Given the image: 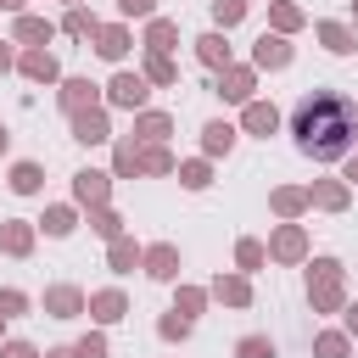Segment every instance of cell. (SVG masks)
I'll use <instances>...</instances> for the list:
<instances>
[{"mask_svg": "<svg viewBox=\"0 0 358 358\" xmlns=\"http://www.w3.org/2000/svg\"><path fill=\"white\" fill-rule=\"evenodd\" d=\"M291 134L313 162H341L352 151V140H358V112H352V101L341 90H313V95L296 101Z\"/></svg>", "mask_w": 358, "mask_h": 358, "instance_id": "obj_1", "label": "cell"}, {"mask_svg": "<svg viewBox=\"0 0 358 358\" xmlns=\"http://www.w3.org/2000/svg\"><path fill=\"white\" fill-rule=\"evenodd\" d=\"M308 296H313V308H336V302H341V263H336V257H319V263H313Z\"/></svg>", "mask_w": 358, "mask_h": 358, "instance_id": "obj_2", "label": "cell"}, {"mask_svg": "<svg viewBox=\"0 0 358 358\" xmlns=\"http://www.w3.org/2000/svg\"><path fill=\"white\" fill-rule=\"evenodd\" d=\"M106 90H112V101H117V106H129V112H134V106H145V78H140V73H117Z\"/></svg>", "mask_w": 358, "mask_h": 358, "instance_id": "obj_3", "label": "cell"}, {"mask_svg": "<svg viewBox=\"0 0 358 358\" xmlns=\"http://www.w3.org/2000/svg\"><path fill=\"white\" fill-rule=\"evenodd\" d=\"M73 140H84V145H101V140H112V129H106V117L90 106V112H73Z\"/></svg>", "mask_w": 358, "mask_h": 358, "instance_id": "obj_4", "label": "cell"}, {"mask_svg": "<svg viewBox=\"0 0 358 358\" xmlns=\"http://www.w3.org/2000/svg\"><path fill=\"white\" fill-rule=\"evenodd\" d=\"M145 274H151V280H173V274H179V252H173V246H151V252H145Z\"/></svg>", "mask_w": 358, "mask_h": 358, "instance_id": "obj_5", "label": "cell"}, {"mask_svg": "<svg viewBox=\"0 0 358 358\" xmlns=\"http://www.w3.org/2000/svg\"><path fill=\"white\" fill-rule=\"evenodd\" d=\"M218 95H224V101H246V95H252V73H246V67H224Z\"/></svg>", "mask_w": 358, "mask_h": 358, "instance_id": "obj_6", "label": "cell"}, {"mask_svg": "<svg viewBox=\"0 0 358 358\" xmlns=\"http://www.w3.org/2000/svg\"><path fill=\"white\" fill-rule=\"evenodd\" d=\"M90 101H95V84L90 78H67L62 84V106L67 112H90Z\"/></svg>", "mask_w": 358, "mask_h": 358, "instance_id": "obj_7", "label": "cell"}, {"mask_svg": "<svg viewBox=\"0 0 358 358\" xmlns=\"http://www.w3.org/2000/svg\"><path fill=\"white\" fill-rule=\"evenodd\" d=\"M45 308H50L56 319H73V313L84 308V296H78L73 285H56V291H45Z\"/></svg>", "mask_w": 358, "mask_h": 358, "instance_id": "obj_8", "label": "cell"}, {"mask_svg": "<svg viewBox=\"0 0 358 358\" xmlns=\"http://www.w3.org/2000/svg\"><path fill=\"white\" fill-rule=\"evenodd\" d=\"M285 62H291V45L274 39V34H263L257 39V67H285Z\"/></svg>", "mask_w": 358, "mask_h": 358, "instance_id": "obj_9", "label": "cell"}, {"mask_svg": "<svg viewBox=\"0 0 358 358\" xmlns=\"http://www.w3.org/2000/svg\"><path fill=\"white\" fill-rule=\"evenodd\" d=\"M246 129H252V134H274V129H280V112H274L268 101H252V106H246Z\"/></svg>", "mask_w": 358, "mask_h": 358, "instance_id": "obj_10", "label": "cell"}, {"mask_svg": "<svg viewBox=\"0 0 358 358\" xmlns=\"http://www.w3.org/2000/svg\"><path fill=\"white\" fill-rule=\"evenodd\" d=\"M123 291H101V296H90V313L101 319V324H112V319H123Z\"/></svg>", "mask_w": 358, "mask_h": 358, "instance_id": "obj_11", "label": "cell"}, {"mask_svg": "<svg viewBox=\"0 0 358 358\" xmlns=\"http://www.w3.org/2000/svg\"><path fill=\"white\" fill-rule=\"evenodd\" d=\"M95 50H101L106 62H117V56L129 50V34H123V28H95Z\"/></svg>", "mask_w": 358, "mask_h": 358, "instance_id": "obj_12", "label": "cell"}, {"mask_svg": "<svg viewBox=\"0 0 358 358\" xmlns=\"http://www.w3.org/2000/svg\"><path fill=\"white\" fill-rule=\"evenodd\" d=\"M196 56H201L207 67H229V45H224L218 34H201V39H196Z\"/></svg>", "mask_w": 358, "mask_h": 358, "instance_id": "obj_13", "label": "cell"}, {"mask_svg": "<svg viewBox=\"0 0 358 358\" xmlns=\"http://www.w3.org/2000/svg\"><path fill=\"white\" fill-rule=\"evenodd\" d=\"M22 73L39 78V84H50V78H56V56H50V50H28V56H22Z\"/></svg>", "mask_w": 358, "mask_h": 358, "instance_id": "obj_14", "label": "cell"}, {"mask_svg": "<svg viewBox=\"0 0 358 358\" xmlns=\"http://www.w3.org/2000/svg\"><path fill=\"white\" fill-rule=\"evenodd\" d=\"M134 134H140V140H151V145H162V140H168V134H173V123H168V117H162V112H145V117H140V123H134Z\"/></svg>", "mask_w": 358, "mask_h": 358, "instance_id": "obj_15", "label": "cell"}, {"mask_svg": "<svg viewBox=\"0 0 358 358\" xmlns=\"http://www.w3.org/2000/svg\"><path fill=\"white\" fill-rule=\"evenodd\" d=\"M73 190H78V201H106V173H73Z\"/></svg>", "mask_w": 358, "mask_h": 358, "instance_id": "obj_16", "label": "cell"}, {"mask_svg": "<svg viewBox=\"0 0 358 358\" xmlns=\"http://www.w3.org/2000/svg\"><path fill=\"white\" fill-rule=\"evenodd\" d=\"M173 39H179V28H173V22H162V17L145 28V45H151V56H168V45H173Z\"/></svg>", "mask_w": 358, "mask_h": 358, "instance_id": "obj_17", "label": "cell"}, {"mask_svg": "<svg viewBox=\"0 0 358 358\" xmlns=\"http://www.w3.org/2000/svg\"><path fill=\"white\" fill-rule=\"evenodd\" d=\"M39 179H45V173H39V162H17V168H11V190H17V196H34V190H39Z\"/></svg>", "mask_w": 358, "mask_h": 358, "instance_id": "obj_18", "label": "cell"}, {"mask_svg": "<svg viewBox=\"0 0 358 358\" xmlns=\"http://www.w3.org/2000/svg\"><path fill=\"white\" fill-rule=\"evenodd\" d=\"M201 145L218 157V151H229V145H235V129H229V123H207V129H201Z\"/></svg>", "mask_w": 358, "mask_h": 358, "instance_id": "obj_19", "label": "cell"}, {"mask_svg": "<svg viewBox=\"0 0 358 358\" xmlns=\"http://www.w3.org/2000/svg\"><path fill=\"white\" fill-rule=\"evenodd\" d=\"M0 246H6V252H17V257H22V252H28V246H34V229H28V224H6V229H0Z\"/></svg>", "mask_w": 358, "mask_h": 358, "instance_id": "obj_20", "label": "cell"}, {"mask_svg": "<svg viewBox=\"0 0 358 358\" xmlns=\"http://www.w3.org/2000/svg\"><path fill=\"white\" fill-rule=\"evenodd\" d=\"M117 173H145V151H140L134 140L117 145Z\"/></svg>", "mask_w": 358, "mask_h": 358, "instance_id": "obj_21", "label": "cell"}, {"mask_svg": "<svg viewBox=\"0 0 358 358\" xmlns=\"http://www.w3.org/2000/svg\"><path fill=\"white\" fill-rule=\"evenodd\" d=\"M274 257H302V229H296V224H285V229L274 235Z\"/></svg>", "mask_w": 358, "mask_h": 358, "instance_id": "obj_22", "label": "cell"}, {"mask_svg": "<svg viewBox=\"0 0 358 358\" xmlns=\"http://www.w3.org/2000/svg\"><path fill=\"white\" fill-rule=\"evenodd\" d=\"M319 39H324V45L336 50V56H347V50H352V34H347L341 22H324V28H319Z\"/></svg>", "mask_w": 358, "mask_h": 358, "instance_id": "obj_23", "label": "cell"}, {"mask_svg": "<svg viewBox=\"0 0 358 358\" xmlns=\"http://www.w3.org/2000/svg\"><path fill=\"white\" fill-rule=\"evenodd\" d=\"M235 358H274V341H268V336H246V341L235 347Z\"/></svg>", "mask_w": 358, "mask_h": 358, "instance_id": "obj_24", "label": "cell"}, {"mask_svg": "<svg viewBox=\"0 0 358 358\" xmlns=\"http://www.w3.org/2000/svg\"><path fill=\"white\" fill-rule=\"evenodd\" d=\"M145 78H151V84H173L179 73H173V62H168V56H151V62H145Z\"/></svg>", "mask_w": 358, "mask_h": 358, "instance_id": "obj_25", "label": "cell"}, {"mask_svg": "<svg viewBox=\"0 0 358 358\" xmlns=\"http://www.w3.org/2000/svg\"><path fill=\"white\" fill-rule=\"evenodd\" d=\"M45 229L50 235H73V207H50L45 213Z\"/></svg>", "mask_w": 358, "mask_h": 358, "instance_id": "obj_26", "label": "cell"}, {"mask_svg": "<svg viewBox=\"0 0 358 358\" xmlns=\"http://www.w3.org/2000/svg\"><path fill=\"white\" fill-rule=\"evenodd\" d=\"M213 17L229 28V22H241V17H246V0H213Z\"/></svg>", "mask_w": 358, "mask_h": 358, "instance_id": "obj_27", "label": "cell"}, {"mask_svg": "<svg viewBox=\"0 0 358 358\" xmlns=\"http://www.w3.org/2000/svg\"><path fill=\"white\" fill-rule=\"evenodd\" d=\"M213 291H218V296H224V302H235V308H241V302H246V296H252V291H246V280H218V285H213Z\"/></svg>", "mask_w": 358, "mask_h": 358, "instance_id": "obj_28", "label": "cell"}, {"mask_svg": "<svg viewBox=\"0 0 358 358\" xmlns=\"http://www.w3.org/2000/svg\"><path fill=\"white\" fill-rule=\"evenodd\" d=\"M67 34L90 39V34H95V17H90V11H67Z\"/></svg>", "mask_w": 358, "mask_h": 358, "instance_id": "obj_29", "label": "cell"}, {"mask_svg": "<svg viewBox=\"0 0 358 358\" xmlns=\"http://www.w3.org/2000/svg\"><path fill=\"white\" fill-rule=\"evenodd\" d=\"M17 39H50V22H39V17H22V22H17Z\"/></svg>", "mask_w": 358, "mask_h": 358, "instance_id": "obj_30", "label": "cell"}, {"mask_svg": "<svg viewBox=\"0 0 358 358\" xmlns=\"http://www.w3.org/2000/svg\"><path fill=\"white\" fill-rule=\"evenodd\" d=\"M112 268H117V274L134 268V246H129V241H112Z\"/></svg>", "mask_w": 358, "mask_h": 358, "instance_id": "obj_31", "label": "cell"}, {"mask_svg": "<svg viewBox=\"0 0 358 358\" xmlns=\"http://www.w3.org/2000/svg\"><path fill=\"white\" fill-rule=\"evenodd\" d=\"M319 358H347V336H319Z\"/></svg>", "mask_w": 358, "mask_h": 358, "instance_id": "obj_32", "label": "cell"}, {"mask_svg": "<svg viewBox=\"0 0 358 358\" xmlns=\"http://www.w3.org/2000/svg\"><path fill=\"white\" fill-rule=\"evenodd\" d=\"M179 179H185L190 190H201V185H207V162H185V168H179Z\"/></svg>", "mask_w": 358, "mask_h": 358, "instance_id": "obj_33", "label": "cell"}, {"mask_svg": "<svg viewBox=\"0 0 358 358\" xmlns=\"http://www.w3.org/2000/svg\"><path fill=\"white\" fill-rule=\"evenodd\" d=\"M235 257H241V268H257V263H263V246H257V241H241Z\"/></svg>", "mask_w": 358, "mask_h": 358, "instance_id": "obj_34", "label": "cell"}, {"mask_svg": "<svg viewBox=\"0 0 358 358\" xmlns=\"http://www.w3.org/2000/svg\"><path fill=\"white\" fill-rule=\"evenodd\" d=\"M296 22H302V11H296V6H274V28H285V34H291Z\"/></svg>", "mask_w": 358, "mask_h": 358, "instance_id": "obj_35", "label": "cell"}, {"mask_svg": "<svg viewBox=\"0 0 358 358\" xmlns=\"http://www.w3.org/2000/svg\"><path fill=\"white\" fill-rule=\"evenodd\" d=\"M145 168H151V173H168V168H173V157H168L162 145H151V151H145Z\"/></svg>", "mask_w": 358, "mask_h": 358, "instance_id": "obj_36", "label": "cell"}, {"mask_svg": "<svg viewBox=\"0 0 358 358\" xmlns=\"http://www.w3.org/2000/svg\"><path fill=\"white\" fill-rule=\"evenodd\" d=\"M302 201H308V196H302V190H274V207H280V213H296V207H302Z\"/></svg>", "mask_w": 358, "mask_h": 358, "instance_id": "obj_37", "label": "cell"}, {"mask_svg": "<svg viewBox=\"0 0 358 358\" xmlns=\"http://www.w3.org/2000/svg\"><path fill=\"white\" fill-rule=\"evenodd\" d=\"M22 308H28L22 291H0V319H6V313H22Z\"/></svg>", "mask_w": 358, "mask_h": 358, "instance_id": "obj_38", "label": "cell"}, {"mask_svg": "<svg viewBox=\"0 0 358 358\" xmlns=\"http://www.w3.org/2000/svg\"><path fill=\"white\" fill-rule=\"evenodd\" d=\"M73 352H78V358H106V341H101V336H84Z\"/></svg>", "mask_w": 358, "mask_h": 358, "instance_id": "obj_39", "label": "cell"}, {"mask_svg": "<svg viewBox=\"0 0 358 358\" xmlns=\"http://www.w3.org/2000/svg\"><path fill=\"white\" fill-rule=\"evenodd\" d=\"M313 196H319V201H324V207H341V201H347V190H341V185H319V190H313Z\"/></svg>", "mask_w": 358, "mask_h": 358, "instance_id": "obj_40", "label": "cell"}, {"mask_svg": "<svg viewBox=\"0 0 358 358\" xmlns=\"http://www.w3.org/2000/svg\"><path fill=\"white\" fill-rule=\"evenodd\" d=\"M90 224H95V229H101V235H117V213H106V207H101V213H95V218H90Z\"/></svg>", "mask_w": 358, "mask_h": 358, "instance_id": "obj_41", "label": "cell"}, {"mask_svg": "<svg viewBox=\"0 0 358 358\" xmlns=\"http://www.w3.org/2000/svg\"><path fill=\"white\" fill-rule=\"evenodd\" d=\"M185 330H190V319H162V336H168V341H179Z\"/></svg>", "mask_w": 358, "mask_h": 358, "instance_id": "obj_42", "label": "cell"}, {"mask_svg": "<svg viewBox=\"0 0 358 358\" xmlns=\"http://www.w3.org/2000/svg\"><path fill=\"white\" fill-rule=\"evenodd\" d=\"M179 308H185V313H196V308H201V291H179ZM179 308H173V313H179Z\"/></svg>", "mask_w": 358, "mask_h": 358, "instance_id": "obj_43", "label": "cell"}, {"mask_svg": "<svg viewBox=\"0 0 358 358\" xmlns=\"http://www.w3.org/2000/svg\"><path fill=\"white\" fill-rule=\"evenodd\" d=\"M0 358H39V352H34V347H28V341H11V347H6V352H0Z\"/></svg>", "mask_w": 358, "mask_h": 358, "instance_id": "obj_44", "label": "cell"}, {"mask_svg": "<svg viewBox=\"0 0 358 358\" xmlns=\"http://www.w3.org/2000/svg\"><path fill=\"white\" fill-rule=\"evenodd\" d=\"M123 11H129V17H145V11H151V0H123Z\"/></svg>", "mask_w": 358, "mask_h": 358, "instance_id": "obj_45", "label": "cell"}, {"mask_svg": "<svg viewBox=\"0 0 358 358\" xmlns=\"http://www.w3.org/2000/svg\"><path fill=\"white\" fill-rule=\"evenodd\" d=\"M45 358H78V352H67V347H56V352H45Z\"/></svg>", "mask_w": 358, "mask_h": 358, "instance_id": "obj_46", "label": "cell"}, {"mask_svg": "<svg viewBox=\"0 0 358 358\" xmlns=\"http://www.w3.org/2000/svg\"><path fill=\"white\" fill-rule=\"evenodd\" d=\"M347 330H358V308H347Z\"/></svg>", "mask_w": 358, "mask_h": 358, "instance_id": "obj_47", "label": "cell"}, {"mask_svg": "<svg viewBox=\"0 0 358 358\" xmlns=\"http://www.w3.org/2000/svg\"><path fill=\"white\" fill-rule=\"evenodd\" d=\"M0 67H11V50H6V45H0Z\"/></svg>", "mask_w": 358, "mask_h": 358, "instance_id": "obj_48", "label": "cell"}, {"mask_svg": "<svg viewBox=\"0 0 358 358\" xmlns=\"http://www.w3.org/2000/svg\"><path fill=\"white\" fill-rule=\"evenodd\" d=\"M0 6H6V11H17V6H22V0H0Z\"/></svg>", "mask_w": 358, "mask_h": 358, "instance_id": "obj_49", "label": "cell"}, {"mask_svg": "<svg viewBox=\"0 0 358 358\" xmlns=\"http://www.w3.org/2000/svg\"><path fill=\"white\" fill-rule=\"evenodd\" d=\"M352 179H358V157H352Z\"/></svg>", "mask_w": 358, "mask_h": 358, "instance_id": "obj_50", "label": "cell"}, {"mask_svg": "<svg viewBox=\"0 0 358 358\" xmlns=\"http://www.w3.org/2000/svg\"><path fill=\"white\" fill-rule=\"evenodd\" d=\"M0 151H6V129H0Z\"/></svg>", "mask_w": 358, "mask_h": 358, "instance_id": "obj_51", "label": "cell"}]
</instances>
